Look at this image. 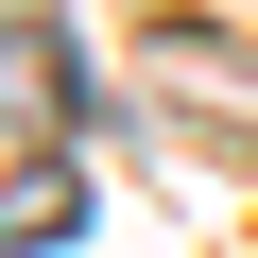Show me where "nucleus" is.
I'll return each mask as SVG.
<instances>
[{
  "mask_svg": "<svg viewBox=\"0 0 258 258\" xmlns=\"http://www.w3.org/2000/svg\"><path fill=\"white\" fill-rule=\"evenodd\" d=\"M52 86H69V52H52V35H0V103H52Z\"/></svg>",
  "mask_w": 258,
  "mask_h": 258,
  "instance_id": "nucleus-1",
  "label": "nucleus"
}]
</instances>
